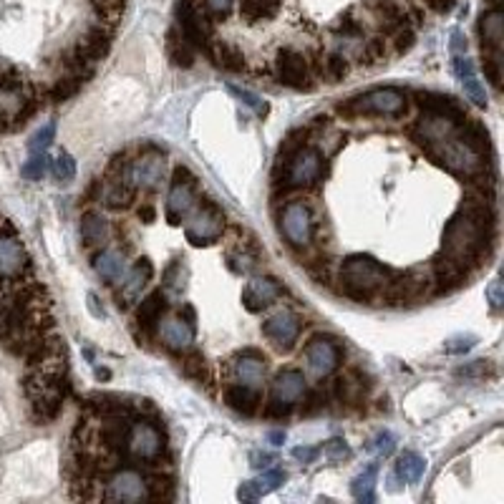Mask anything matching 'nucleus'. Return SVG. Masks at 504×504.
<instances>
[{"label": "nucleus", "instance_id": "f257e3e1", "mask_svg": "<svg viewBox=\"0 0 504 504\" xmlns=\"http://www.w3.org/2000/svg\"><path fill=\"white\" fill-rule=\"evenodd\" d=\"M396 272L386 265H381L371 255H351L343 260L341 268V283L343 292L348 298L359 300V303H371L383 288H388L391 278Z\"/></svg>", "mask_w": 504, "mask_h": 504}, {"label": "nucleus", "instance_id": "f03ea898", "mask_svg": "<svg viewBox=\"0 0 504 504\" xmlns=\"http://www.w3.org/2000/svg\"><path fill=\"white\" fill-rule=\"evenodd\" d=\"M341 114L361 117V114H379V117H401L406 111V94L399 88H373L368 94L353 96L338 106Z\"/></svg>", "mask_w": 504, "mask_h": 504}, {"label": "nucleus", "instance_id": "7ed1b4c3", "mask_svg": "<svg viewBox=\"0 0 504 504\" xmlns=\"http://www.w3.org/2000/svg\"><path fill=\"white\" fill-rule=\"evenodd\" d=\"M272 73H275V79H278L283 86L295 88V91H313V86H315L305 56H303L298 48H290V46H280L278 51H275Z\"/></svg>", "mask_w": 504, "mask_h": 504}, {"label": "nucleus", "instance_id": "20e7f679", "mask_svg": "<svg viewBox=\"0 0 504 504\" xmlns=\"http://www.w3.org/2000/svg\"><path fill=\"white\" fill-rule=\"evenodd\" d=\"M323 154L313 146H300L298 152H292L283 164L285 172V187L288 190H298V187H308V184L318 182L323 177Z\"/></svg>", "mask_w": 504, "mask_h": 504}, {"label": "nucleus", "instance_id": "39448f33", "mask_svg": "<svg viewBox=\"0 0 504 504\" xmlns=\"http://www.w3.org/2000/svg\"><path fill=\"white\" fill-rule=\"evenodd\" d=\"M101 497L111 502H146L152 499V484L137 469H121L109 476Z\"/></svg>", "mask_w": 504, "mask_h": 504}, {"label": "nucleus", "instance_id": "423d86ee", "mask_svg": "<svg viewBox=\"0 0 504 504\" xmlns=\"http://www.w3.org/2000/svg\"><path fill=\"white\" fill-rule=\"evenodd\" d=\"M194 174L187 167H174L172 190L167 197V219L169 225H182L194 210Z\"/></svg>", "mask_w": 504, "mask_h": 504}, {"label": "nucleus", "instance_id": "0eeeda50", "mask_svg": "<svg viewBox=\"0 0 504 504\" xmlns=\"http://www.w3.org/2000/svg\"><path fill=\"white\" fill-rule=\"evenodd\" d=\"M126 454L137 461H157L164 452V434L152 421H137L124 436Z\"/></svg>", "mask_w": 504, "mask_h": 504}, {"label": "nucleus", "instance_id": "6e6552de", "mask_svg": "<svg viewBox=\"0 0 504 504\" xmlns=\"http://www.w3.org/2000/svg\"><path fill=\"white\" fill-rule=\"evenodd\" d=\"M33 272L30 255L18 234L0 237V285L6 283H21Z\"/></svg>", "mask_w": 504, "mask_h": 504}, {"label": "nucleus", "instance_id": "1a4fd4ad", "mask_svg": "<svg viewBox=\"0 0 504 504\" xmlns=\"http://www.w3.org/2000/svg\"><path fill=\"white\" fill-rule=\"evenodd\" d=\"M280 232L290 248H308L313 240V214L303 202H290L280 217Z\"/></svg>", "mask_w": 504, "mask_h": 504}, {"label": "nucleus", "instance_id": "9d476101", "mask_svg": "<svg viewBox=\"0 0 504 504\" xmlns=\"http://www.w3.org/2000/svg\"><path fill=\"white\" fill-rule=\"evenodd\" d=\"M222 230H225V214L219 212L212 202H205L187 225V240L194 248H205V245H212L219 240Z\"/></svg>", "mask_w": 504, "mask_h": 504}, {"label": "nucleus", "instance_id": "9b49d317", "mask_svg": "<svg viewBox=\"0 0 504 504\" xmlns=\"http://www.w3.org/2000/svg\"><path fill=\"white\" fill-rule=\"evenodd\" d=\"M303 356H305V363L315 379H325V376H330V373L338 368V363L343 359V348H341L338 341H333V338L315 336L313 341L305 345Z\"/></svg>", "mask_w": 504, "mask_h": 504}, {"label": "nucleus", "instance_id": "f8f14e48", "mask_svg": "<svg viewBox=\"0 0 504 504\" xmlns=\"http://www.w3.org/2000/svg\"><path fill=\"white\" fill-rule=\"evenodd\" d=\"M300 328H303V321L298 315L290 313V310H280V313L270 315L268 321L263 323V336L270 341L278 351H290L295 341L300 336Z\"/></svg>", "mask_w": 504, "mask_h": 504}, {"label": "nucleus", "instance_id": "ddd939ff", "mask_svg": "<svg viewBox=\"0 0 504 504\" xmlns=\"http://www.w3.org/2000/svg\"><path fill=\"white\" fill-rule=\"evenodd\" d=\"M152 278H154V265L149 263V257L137 260V265L129 268V275L121 280V290H119V295H117V305L121 308V310H126L132 303H137V300L141 298V290H144L146 283Z\"/></svg>", "mask_w": 504, "mask_h": 504}, {"label": "nucleus", "instance_id": "4468645a", "mask_svg": "<svg viewBox=\"0 0 504 504\" xmlns=\"http://www.w3.org/2000/svg\"><path fill=\"white\" fill-rule=\"evenodd\" d=\"M157 330H159L161 341H164V345H167L169 351L184 353L194 343V325L184 321L182 315H172V318L159 321V328Z\"/></svg>", "mask_w": 504, "mask_h": 504}, {"label": "nucleus", "instance_id": "2eb2a0df", "mask_svg": "<svg viewBox=\"0 0 504 504\" xmlns=\"http://www.w3.org/2000/svg\"><path fill=\"white\" fill-rule=\"evenodd\" d=\"M129 179L134 182V187L157 190L159 182L164 179V159H161V154H141V159L134 161L129 167Z\"/></svg>", "mask_w": 504, "mask_h": 504}, {"label": "nucleus", "instance_id": "dca6fc26", "mask_svg": "<svg viewBox=\"0 0 504 504\" xmlns=\"http://www.w3.org/2000/svg\"><path fill=\"white\" fill-rule=\"evenodd\" d=\"M416 103L424 109V114H436V117L454 119V121H464L467 119V111L461 109L459 101L454 96L434 94V91H419Z\"/></svg>", "mask_w": 504, "mask_h": 504}, {"label": "nucleus", "instance_id": "f3484780", "mask_svg": "<svg viewBox=\"0 0 504 504\" xmlns=\"http://www.w3.org/2000/svg\"><path fill=\"white\" fill-rule=\"evenodd\" d=\"M280 285L278 280L272 278H255L245 290H242V303L248 308L250 313H260L263 308H268L272 300L280 295Z\"/></svg>", "mask_w": 504, "mask_h": 504}, {"label": "nucleus", "instance_id": "a211bd4d", "mask_svg": "<svg viewBox=\"0 0 504 504\" xmlns=\"http://www.w3.org/2000/svg\"><path fill=\"white\" fill-rule=\"evenodd\" d=\"M234 379L245 383V386H260L265 379V356L255 348H248V351H242L234 361Z\"/></svg>", "mask_w": 504, "mask_h": 504}, {"label": "nucleus", "instance_id": "6ab92c4d", "mask_svg": "<svg viewBox=\"0 0 504 504\" xmlns=\"http://www.w3.org/2000/svg\"><path fill=\"white\" fill-rule=\"evenodd\" d=\"M303 396H305V376L298 368H288V371L275 376V381H272V399L295 403Z\"/></svg>", "mask_w": 504, "mask_h": 504}, {"label": "nucleus", "instance_id": "aec40b11", "mask_svg": "<svg viewBox=\"0 0 504 504\" xmlns=\"http://www.w3.org/2000/svg\"><path fill=\"white\" fill-rule=\"evenodd\" d=\"M94 270L101 275L109 285H121V280L129 275V265L126 257L117 250H103L94 257Z\"/></svg>", "mask_w": 504, "mask_h": 504}, {"label": "nucleus", "instance_id": "412c9836", "mask_svg": "<svg viewBox=\"0 0 504 504\" xmlns=\"http://www.w3.org/2000/svg\"><path fill=\"white\" fill-rule=\"evenodd\" d=\"M225 403L232 411L242 414V416H255L260 403H263V396L255 386H245V383H237V386H230L225 391Z\"/></svg>", "mask_w": 504, "mask_h": 504}, {"label": "nucleus", "instance_id": "4be33fe9", "mask_svg": "<svg viewBox=\"0 0 504 504\" xmlns=\"http://www.w3.org/2000/svg\"><path fill=\"white\" fill-rule=\"evenodd\" d=\"M164 313H167V295L161 290H154L141 300L139 310H137V323H139V328L144 333H154L159 328V321Z\"/></svg>", "mask_w": 504, "mask_h": 504}, {"label": "nucleus", "instance_id": "5701e85b", "mask_svg": "<svg viewBox=\"0 0 504 504\" xmlns=\"http://www.w3.org/2000/svg\"><path fill=\"white\" fill-rule=\"evenodd\" d=\"M454 73H456V79L461 81V86H464V91L469 94V99H472L476 106H487V94H484L482 83L476 79L474 63L469 59H464V56H456V59H454Z\"/></svg>", "mask_w": 504, "mask_h": 504}, {"label": "nucleus", "instance_id": "b1692460", "mask_svg": "<svg viewBox=\"0 0 504 504\" xmlns=\"http://www.w3.org/2000/svg\"><path fill=\"white\" fill-rule=\"evenodd\" d=\"M106 234H109V225H106V219H103L101 212L88 210L81 217V237H83V242H86L88 248H96V245L106 242Z\"/></svg>", "mask_w": 504, "mask_h": 504}, {"label": "nucleus", "instance_id": "393cba45", "mask_svg": "<svg viewBox=\"0 0 504 504\" xmlns=\"http://www.w3.org/2000/svg\"><path fill=\"white\" fill-rule=\"evenodd\" d=\"M134 184L132 179H129V174H126V179H121L119 177V182H114L109 187V192H106V197H103V202H106V207L109 210H126V207L134 202Z\"/></svg>", "mask_w": 504, "mask_h": 504}, {"label": "nucleus", "instance_id": "a878e982", "mask_svg": "<svg viewBox=\"0 0 504 504\" xmlns=\"http://www.w3.org/2000/svg\"><path fill=\"white\" fill-rule=\"evenodd\" d=\"M396 472H399V476H401L403 482L416 484L426 472L424 456H419L416 452H403L401 459H399V464H396Z\"/></svg>", "mask_w": 504, "mask_h": 504}, {"label": "nucleus", "instance_id": "bb28decb", "mask_svg": "<svg viewBox=\"0 0 504 504\" xmlns=\"http://www.w3.org/2000/svg\"><path fill=\"white\" fill-rule=\"evenodd\" d=\"M376 474H379V467L373 464V467L365 469L363 474H359L353 479L351 492L359 502H373V499H376V492H373L376 490Z\"/></svg>", "mask_w": 504, "mask_h": 504}, {"label": "nucleus", "instance_id": "cd10ccee", "mask_svg": "<svg viewBox=\"0 0 504 504\" xmlns=\"http://www.w3.org/2000/svg\"><path fill=\"white\" fill-rule=\"evenodd\" d=\"M182 371H184L187 379L197 381V383H207V363H205V359H202V353L199 351H192V348L184 351Z\"/></svg>", "mask_w": 504, "mask_h": 504}, {"label": "nucleus", "instance_id": "c85d7f7f", "mask_svg": "<svg viewBox=\"0 0 504 504\" xmlns=\"http://www.w3.org/2000/svg\"><path fill=\"white\" fill-rule=\"evenodd\" d=\"M51 169V159H48V154H30V159L26 161L21 167V174L30 182H38V179H43L46 172Z\"/></svg>", "mask_w": 504, "mask_h": 504}, {"label": "nucleus", "instance_id": "c756f323", "mask_svg": "<svg viewBox=\"0 0 504 504\" xmlns=\"http://www.w3.org/2000/svg\"><path fill=\"white\" fill-rule=\"evenodd\" d=\"M230 94L232 96H237V99H240L242 103H245V106H250V109L255 111L257 117H268V111H270V106H268V103L263 101V99H260V96L257 94H252V91H248V88H240V86H234V83H230Z\"/></svg>", "mask_w": 504, "mask_h": 504}, {"label": "nucleus", "instance_id": "7c9ffc66", "mask_svg": "<svg viewBox=\"0 0 504 504\" xmlns=\"http://www.w3.org/2000/svg\"><path fill=\"white\" fill-rule=\"evenodd\" d=\"M51 174L59 182H71L73 177H76V161H73L71 154L61 152L56 159H51Z\"/></svg>", "mask_w": 504, "mask_h": 504}, {"label": "nucleus", "instance_id": "2f4dec72", "mask_svg": "<svg viewBox=\"0 0 504 504\" xmlns=\"http://www.w3.org/2000/svg\"><path fill=\"white\" fill-rule=\"evenodd\" d=\"M56 139V124H46L43 129H38L28 141V152L30 154H43L48 146Z\"/></svg>", "mask_w": 504, "mask_h": 504}, {"label": "nucleus", "instance_id": "473e14b6", "mask_svg": "<svg viewBox=\"0 0 504 504\" xmlns=\"http://www.w3.org/2000/svg\"><path fill=\"white\" fill-rule=\"evenodd\" d=\"M184 260H174L164 272V288L169 292H182L184 290Z\"/></svg>", "mask_w": 504, "mask_h": 504}, {"label": "nucleus", "instance_id": "72a5a7b5", "mask_svg": "<svg viewBox=\"0 0 504 504\" xmlns=\"http://www.w3.org/2000/svg\"><path fill=\"white\" fill-rule=\"evenodd\" d=\"M285 479H288V474L283 469H265L263 476H260V482H257L260 494H268V492L278 490L280 484H285Z\"/></svg>", "mask_w": 504, "mask_h": 504}, {"label": "nucleus", "instance_id": "f704fd0d", "mask_svg": "<svg viewBox=\"0 0 504 504\" xmlns=\"http://www.w3.org/2000/svg\"><path fill=\"white\" fill-rule=\"evenodd\" d=\"M323 452H325V456H328L330 461H348L353 456V452H351V446L345 444L343 439H330L328 444L323 446Z\"/></svg>", "mask_w": 504, "mask_h": 504}, {"label": "nucleus", "instance_id": "c9c22d12", "mask_svg": "<svg viewBox=\"0 0 504 504\" xmlns=\"http://www.w3.org/2000/svg\"><path fill=\"white\" fill-rule=\"evenodd\" d=\"M474 345H476V338L474 336H456V338H452V341H446L444 351L446 353H454V356H459V353L472 351Z\"/></svg>", "mask_w": 504, "mask_h": 504}, {"label": "nucleus", "instance_id": "e433bc0d", "mask_svg": "<svg viewBox=\"0 0 504 504\" xmlns=\"http://www.w3.org/2000/svg\"><path fill=\"white\" fill-rule=\"evenodd\" d=\"M373 449L381 454V456H388V454L394 452L396 449V439H394V434H388V432H381L379 436L373 439Z\"/></svg>", "mask_w": 504, "mask_h": 504}, {"label": "nucleus", "instance_id": "4c0bfd02", "mask_svg": "<svg viewBox=\"0 0 504 504\" xmlns=\"http://www.w3.org/2000/svg\"><path fill=\"white\" fill-rule=\"evenodd\" d=\"M290 411H292V403L278 401V399H270V403L265 406V416H270V419H283V416H288Z\"/></svg>", "mask_w": 504, "mask_h": 504}, {"label": "nucleus", "instance_id": "58836bf2", "mask_svg": "<svg viewBox=\"0 0 504 504\" xmlns=\"http://www.w3.org/2000/svg\"><path fill=\"white\" fill-rule=\"evenodd\" d=\"M487 298L492 303V310H502V303H504V295H502V280L494 278L487 288Z\"/></svg>", "mask_w": 504, "mask_h": 504}, {"label": "nucleus", "instance_id": "ea45409f", "mask_svg": "<svg viewBox=\"0 0 504 504\" xmlns=\"http://www.w3.org/2000/svg\"><path fill=\"white\" fill-rule=\"evenodd\" d=\"M237 497H240L242 502H255V499H260L263 494H260L257 482H242L240 490H237Z\"/></svg>", "mask_w": 504, "mask_h": 504}, {"label": "nucleus", "instance_id": "a19ab883", "mask_svg": "<svg viewBox=\"0 0 504 504\" xmlns=\"http://www.w3.org/2000/svg\"><path fill=\"white\" fill-rule=\"evenodd\" d=\"M318 449H313V446H298V449H292V459H298L300 464H313L315 459H318Z\"/></svg>", "mask_w": 504, "mask_h": 504}, {"label": "nucleus", "instance_id": "79ce46f5", "mask_svg": "<svg viewBox=\"0 0 504 504\" xmlns=\"http://www.w3.org/2000/svg\"><path fill=\"white\" fill-rule=\"evenodd\" d=\"M270 461H272V454H268V452H252L250 454V464H252L255 469H265Z\"/></svg>", "mask_w": 504, "mask_h": 504}, {"label": "nucleus", "instance_id": "37998d69", "mask_svg": "<svg viewBox=\"0 0 504 504\" xmlns=\"http://www.w3.org/2000/svg\"><path fill=\"white\" fill-rule=\"evenodd\" d=\"M321 394H308V406L303 409V414H313V411L321 409Z\"/></svg>", "mask_w": 504, "mask_h": 504}, {"label": "nucleus", "instance_id": "c03bdc74", "mask_svg": "<svg viewBox=\"0 0 504 504\" xmlns=\"http://www.w3.org/2000/svg\"><path fill=\"white\" fill-rule=\"evenodd\" d=\"M487 368V361H474V365H469V368H459V376H472V373H482Z\"/></svg>", "mask_w": 504, "mask_h": 504}, {"label": "nucleus", "instance_id": "a18cd8bd", "mask_svg": "<svg viewBox=\"0 0 504 504\" xmlns=\"http://www.w3.org/2000/svg\"><path fill=\"white\" fill-rule=\"evenodd\" d=\"M88 310H91V315H94V318H103V308L99 305V298H96L94 292L88 295Z\"/></svg>", "mask_w": 504, "mask_h": 504}, {"label": "nucleus", "instance_id": "49530a36", "mask_svg": "<svg viewBox=\"0 0 504 504\" xmlns=\"http://www.w3.org/2000/svg\"><path fill=\"white\" fill-rule=\"evenodd\" d=\"M139 217H141V222H154V217H157V212H154V207L152 205H144V207H139Z\"/></svg>", "mask_w": 504, "mask_h": 504}, {"label": "nucleus", "instance_id": "de8ad7c7", "mask_svg": "<svg viewBox=\"0 0 504 504\" xmlns=\"http://www.w3.org/2000/svg\"><path fill=\"white\" fill-rule=\"evenodd\" d=\"M268 441H270L272 446H280L283 441H285V432H280V429H275V432L268 434Z\"/></svg>", "mask_w": 504, "mask_h": 504}, {"label": "nucleus", "instance_id": "09e8293b", "mask_svg": "<svg viewBox=\"0 0 504 504\" xmlns=\"http://www.w3.org/2000/svg\"><path fill=\"white\" fill-rule=\"evenodd\" d=\"M179 315H182L187 323H192V325L197 323V315H194V308H192V305H184L182 310H179Z\"/></svg>", "mask_w": 504, "mask_h": 504}, {"label": "nucleus", "instance_id": "8fccbe9b", "mask_svg": "<svg viewBox=\"0 0 504 504\" xmlns=\"http://www.w3.org/2000/svg\"><path fill=\"white\" fill-rule=\"evenodd\" d=\"M94 373H96V379H99V381H101V379H103V381H106V379H109V376H111V373H109V371H106V368H96V371H94Z\"/></svg>", "mask_w": 504, "mask_h": 504}, {"label": "nucleus", "instance_id": "3c124183", "mask_svg": "<svg viewBox=\"0 0 504 504\" xmlns=\"http://www.w3.org/2000/svg\"><path fill=\"white\" fill-rule=\"evenodd\" d=\"M490 3H492V8H499V6H502V0H490Z\"/></svg>", "mask_w": 504, "mask_h": 504}, {"label": "nucleus", "instance_id": "603ef678", "mask_svg": "<svg viewBox=\"0 0 504 504\" xmlns=\"http://www.w3.org/2000/svg\"><path fill=\"white\" fill-rule=\"evenodd\" d=\"M3 313H6V303H0V318H3Z\"/></svg>", "mask_w": 504, "mask_h": 504}]
</instances>
